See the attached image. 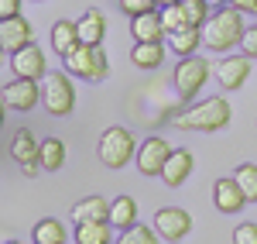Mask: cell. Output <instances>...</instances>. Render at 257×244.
<instances>
[{"label":"cell","mask_w":257,"mask_h":244,"mask_svg":"<svg viewBox=\"0 0 257 244\" xmlns=\"http://www.w3.org/2000/svg\"><path fill=\"white\" fill-rule=\"evenodd\" d=\"M243 31H247L243 14H240L233 4H226V7H216L209 14V21L202 24V45L209 52H230L233 45H240Z\"/></svg>","instance_id":"cell-1"},{"label":"cell","mask_w":257,"mask_h":244,"mask_svg":"<svg viewBox=\"0 0 257 244\" xmlns=\"http://www.w3.org/2000/svg\"><path fill=\"white\" fill-rule=\"evenodd\" d=\"M230 117H233V110H230L226 97H206V100L185 107L172 124L182 131H223Z\"/></svg>","instance_id":"cell-2"},{"label":"cell","mask_w":257,"mask_h":244,"mask_svg":"<svg viewBox=\"0 0 257 244\" xmlns=\"http://www.w3.org/2000/svg\"><path fill=\"white\" fill-rule=\"evenodd\" d=\"M62 62H65V72L69 76H79V79H89V83L106 79V72H110V62H106L103 45H79V48H72Z\"/></svg>","instance_id":"cell-3"},{"label":"cell","mask_w":257,"mask_h":244,"mask_svg":"<svg viewBox=\"0 0 257 244\" xmlns=\"http://www.w3.org/2000/svg\"><path fill=\"white\" fill-rule=\"evenodd\" d=\"M41 103L52 117H69L76 110V86L69 79V72H48L45 76V90H41Z\"/></svg>","instance_id":"cell-4"},{"label":"cell","mask_w":257,"mask_h":244,"mask_svg":"<svg viewBox=\"0 0 257 244\" xmlns=\"http://www.w3.org/2000/svg\"><path fill=\"white\" fill-rule=\"evenodd\" d=\"M138 155V141L127 127H106L99 138V162L106 169H123Z\"/></svg>","instance_id":"cell-5"},{"label":"cell","mask_w":257,"mask_h":244,"mask_svg":"<svg viewBox=\"0 0 257 244\" xmlns=\"http://www.w3.org/2000/svg\"><path fill=\"white\" fill-rule=\"evenodd\" d=\"M209 72H213V65H209V59H202V55L178 59L175 72H172V79H175V90H178V100H192L199 90L206 86Z\"/></svg>","instance_id":"cell-6"},{"label":"cell","mask_w":257,"mask_h":244,"mask_svg":"<svg viewBox=\"0 0 257 244\" xmlns=\"http://www.w3.org/2000/svg\"><path fill=\"white\" fill-rule=\"evenodd\" d=\"M11 158L24 165L28 176L38 172V165H41V141H38V134H35L31 127H18V131H14V138H11Z\"/></svg>","instance_id":"cell-7"},{"label":"cell","mask_w":257,"mask_h":244,"mask_svg":"<svg viewBox=\"0 0 257 244\" xmlns=\"http://www.w3.org/2000/svg\"><path fill=\"white\" fill-rule=\"evenodd\" d=\"M41 100L38 79H24V76H14V79L4 86V107L7 110H18V114H28L35 110Z\"/></svg>","instance_id":"cell-8"},{"label":"cell","mask_w":257,"mask_h":244,"mask_svg":"<svg viewBox=\"0 0 257 244\" xmlns=\"http://www.w3.org/2000/svg\"><path fill=\"white\" fill-rule=\"evenodd\" d=\"M11 69L14 76H24V79H45L48 76V59H45V48L41 45H24L11 55Z\"/></svg>","instance_id":"cell-9"},{"label":"cell","mask_w":257,"mask_h":244,"mask_svg":"<svg viewBox=\"0 0 257 244\" xmlns=\"http://www.w3.org/2000/svg\"><path fill=\"white\" fill-rule=\"evenodd\" d=\"M155 230L161 234V241H172L178 244L189 230H192V217L189 210H178V206H161L155 213Z\"/></svg>","instance_id":"cell-10"},{"label":"cell","mask_w":257,"mask_h":244,"mask_svg":"<svg viewBox=\"0 0 257 244\" xmlns=\"http://www.w3.org/2000/svg\"><path fill=\"white\" fill-rule=\"evenodd\" d=\"M168 155H172L168 141L151 134L148 141H141V144H138V155H134V162H138V169L144 172V176H161V169H165V162H168Z\"/></svg>","instance_id":"cell-11"},{"label":"cell","mask_w":257,"mask_h":244,"mask_svg":"<svg viewBox=\"0 0 257 244\" xmlns=\"http://www.w3.org/2000/svg\"><path fill=\"white\" fill-rule=\"evenodd\" d=\"M213 203H216L219 213H240L250 200H247V193L240 189L237 176H223V179H216V186H213Z\"/></svg>","instance_id":"cell-12"},{"label":"cell","mask_w":257,"mask_h":244,"mask_svg":"<svg viewBox=\"0 0 257 244\" xmlns=\"http://www.w3.org/2000/svg\"><path fill=\"white\" fill-rule=\"evenodd\" d=\"M31 41H35V28H31V21H24L21 14H18V18L0 21V48H4L7 55H14L18 48L31 45Z\"/></svg>","instance_id":"cell-13"},{"label":"cell","mask_w":257,"mask_h":244,"mask_svg":"<svg viewBox=\"0 0 257 244\" xmlns=\"http://www.w3.org/2000/svg\"><path fill=\"white\" fill-rule=\"evenodd\" d=\"M216 79L219 86L226 90V93H233V90H240L243 83L250 79V59L240 52V55H230V59H223L216 65Z\"/></svg>","instance_id":"cell-14"},{"label":"cell","mask_w":257,"mask_h":244,"mask_svg":"<svg viewBox=\"0 0 257 244\" xmlns=\"http://www.w3.org/2000/svg\"><path fill=\"white\" fill-rule=\"evenodd\" d=\"M192 169H196L192 151H189V148H178V151L168 155V162H165V169H161V183L175 189V186H182L189 176H192Z\"/></svg>","instance_id":"cell-15"},{"label":"cell","mask_w":257,"mask_h":244,"mask_svg":"<svg viewBox=\"0 0 257 244\" xmlns=\"http://www.w3.org/2000/svg\"><path fill=\"white\" fill-rule=\"evenodd\" d=\"M131 35H134V41H165L168 31H165L161 11H148V14L131 18Z\"/></svg>","instance_id":"cell-16"},{"label":"cell","mask_w":257,"mask_h":244,"mask_svg":"<svg viewBox=\"0 0 257 244\" xmlns=\"http://www.w3.org/2000/svg\"><path fill=\"white\" fill-rule=\"evenodd\" d=\"M82 38H79V24L76 21H55L52 24V48L59 52L62 59L72 52V48H79Z\"/></svg>","instance_id":"cell-17"},{"label":"cell","mask_w":257,"mask_h":244,"mask_svg":"<svg viewBox=\"0 0 257 244\" xmlns=\"http://www.w3.org/2000/svg\"><path fill=\"white\" fill-rule=\"evenodd\" d=\"M76 24H79L82 45H103V38H106V18H103V11L89 7V11L76 21Z\"/></svg>","instance_id":"cell-18"},{"label":"cell","mask_w":257,"mask_h":244,"mask_svg":"<svg viewBox=\"0 0 257 244\" xmlns=\"http://www.w3.org/2000/svg\"><path fill=\"white\" fill-rule=\"evenodd\" d=\"M76 244H113L110 220H82L76 224Z\"/></svg>","instance_id":"cell-19"},{"label":"cell","mask_w":257,"mask_h":244,"mask_svg":"<svg viewBox=\"0 0 257 244\" xmlns=\"http://www.w3.org/2000/svg\"><path fill=\"white\" fill-rule=\"evenodd\" d=\"M199 45H202V28H196V24H189V28H182V31H175V35H168V48L175 52L178 59L196 55Z\"/></svg>","instance_id":"cell-20"},{"label":"cell","mask_w":257,"mask_h":244,"mask_svg":"<svg viewBox=\"0 0 257 244\" xmlns=\"http://www.w3.org/2000/svg\"><path fill=\"white\" fill-rule=\"evenodd\" d=\"M82 220H110V200L106 196H86L72 206V224Z\"/></svg>","instance_id":"cell-21"},{"label":"cell","mask_w":257,"mask_h":244,"mask_svg":"<svg viewBox=\"0 0 257 244\" xmlns=\"http://www.w3.org/2000/svg\"><path fill=\"white\" fill-rule=\"evenodd\" d=\"M131 62L138 69H158L161 62H165V41H134Z\"/></svg>","instance_id":"cell-22"},{"label":"cell","mask_w":257,"mask_h":244,"mask_svg":"<svg viewBox=\"0 0 257 244\" xmlns=\"http://www.w3.org/2000/svg\"><path fill=\"white\" fill-rule=\"evenodd\" d=\"M110 224L117 230H127V227L138 224V200L134 196H117L110 203Z\"/></svg>","instance_id":"cell-23"},{"label":"cell","mask_w":257,"mask_h":244,"mask_svg":"<svg viewBox=\"0 0 257 244\" xmlns=\"http://www.w3.org/2000/svg\"><path fill=\"white\" fill-rule=\"evenodd\" d=\"M69 158V148L62 138H41V169L45 172H59Z\"/></svg>","instance_id":"cell-24"},{"label":"cell","mask_w":257,"mask_h":244,"mask_svg":"<svg viewBox=\"0 0 257 244\" xmlns=\"http://www.w3.org/2000/svg\"><path fill=\"white\" fill-rule=\"evenodd\" d=\"M31 241L35 244H65V224L55 217H41L35 230H31Z\"/></svg>","instance_id":"cell-25"},{"label":"cell","mask_w":257,"mask_h":244,"mask_svg":"<svg viewBox=\"0 0 257 244\" xmlns=\"http://www.w3.org/2000/svg\"><path fill=\"white\" fill-rule=\"evenodd\" d=\"M161 234L155 230V224H134L127 227V230H120L117 244H158Z\"/></svg>","instance_id":"cell-26"},{"label":"cell","mask_w":257,"mask_h":244,"mask_svg":"<svg viewBox=\"0 0 257 244\" xmlns=\"http://www.w3.org/2000/svg\"><path fill=\"white\" fill-rule=\"evenodd\" d=\"M237 183H240V189L247 193V200L250 203H257V162H243V165H237Z\"/></svg>","instance_id":"cell-27"},{"label":"cell","mask_w":257,"mask_h":244,"mask_svg":"<svg viewBox=\"0 0 257 244\" xmlns=\"http://www.w3.org/2000/svg\"><path fill=\"white\" fill-rule=\"evenodd\" d=\"M161 21H165V31H168V35H175V31H182V28H189V18H185L182 0H178V4H168V7H161Z\"/></svg>","instance_id":"cell-28"},{"label":"cell","mask_w":257,"mask_h":244,"mask_svg":"<svg viewBox=\"0 0 257 244\" xmlns=\"http://www.w3.org/2000/svg\"><path fill=\"white\" fill-rule=\"evenodd\" d=\"M182 7H185L189 24H196V28H202L209 21V0H182Z\"/></svg>","instance_id":"cell-29"},{"label":"cell","mask_w":257,"mask_h":244,"mask_svg":"<svg viewBox=\"0 0 257 244\" xmlns=\"http://www.w3.org/2000/svg\"><path fill=\"white\" fill-rule=\"evenodd\" d=\"M233 244H257V220H243L233 230Z\"/></svg>","instance_id":"cell-30"},{"label":"cell","mask_w":257,"mask_h":244,"mask_svg":"<svg viewBox=\"0 0 257 244\" xmlns=\"http://www.w3.org/2000/svg\"><path fill=\"white\" fill-rule=\"evenodd\" d=\"M120 11H123L127 18H138V14L155 11V0H120Z\"/></svg>","instance_id":"cell-31"},{"label":"cell","mask_w":257,"mask_h":244,"mask_svg":"<svg viewBox=\"0 0 257 244\" xmlns=\"http://www.w3.org/2000/svg\"><path fill=\"white\" fill-rule=\"evenodd\" d=\"M240 52H243L247 59H257V24H250V28L243 31V38H240Z\"/></svg>","instance_id":"cell-32"},{"label":"cell","mask_w":257,"mask_h":244,"mask_svg":"<svg viewBox=\"0 0 257 244\" xmlns=\"http://www.w3.org/2000/svg\"><path fill=\"white\" fill-rule=\"evenodd\" d=\"M21 14V0H0V21L18 18Z\"/></svg>","instance_id":"cell-33"},{"label":"cell","mask_w":257,"mask_h":244,"mask_svg":"<svg viewBox=\"0 0 257 244\" xmlns=\"http://www.w3.org/2000/svg\"><path fill=\"white\" fill-rule=\"evenodd\" d=\"M240 14H257V0H230Z\"/></svg>","instance_id":"cell-34"},{"label":"cell","mask_w":257,"mask_h":244,"mask_svg":"<svg viewBox=\"0 0 257 244\" xmlns=\"http://www.w3.org/2000/svg\"><path fill=\"white\" fill-rule=\"evenodd\" d=\"M223 4H230V0H209V7H223Z\"/></svg>","instance_id":"cell-35"},{"label":"cell","mask_w":257,"mask_h":244,"mask_svg":"<svg viewBox=\"0 0 257 244\" xmlns=\"http://www.w3.org/2000/svg\"><path fill=\"white\" fill-rule=\"evenodd\" d=\"M158 7H168V4H178V0H155Z\"/></svg>","instance_id":"cell-36"},{"label":"cell","mask_w":257,"mask_h":244,"mask_svg":"<svg viewBox=\"0 0 257 244\" xmlns=\"http://www.w3.org/2000/svg\"><path fill=\"white\" fill-rule=\"evenodd\" d=\"M31 4H45V0H31Z\"/></svg>","instance_id":"cell-37"},{"label":"cell","mask_w":257,"mask_h":244,"mask_svg":"<svg viewBox=\"0 0 257 244\" xmlns=\"http://www.w3.org/2000/svg\"><path fill=\"white\" fill-rule=\"evenodd\" d=\"M7 244H21V241H7Z\"/></svg>","instance_id":"cell-38"}]
</instances>
